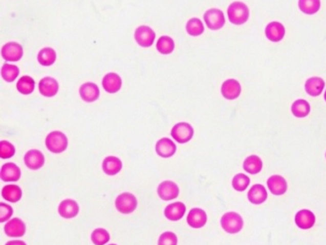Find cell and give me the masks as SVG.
<instances>
[{
  "label": "cell",
  "instance_id": "3957f363",
  "mask_svg": "<svg viewBox=\"0 0 326 245\" xmlns=\"http://www.w3.org/2000/svg\"><path fill=\"white\" fill-rule=\"evenodd\" d=\"M221 226L229 234H236L243 228V219L234 212L226 213L221 218Z\"/></svg>",
  "mask_w": 326,
  "mask_h": 245
},
{
  "label": "cell",
  "instance_id": "e0dca14e",
  "mask_svg": "<svg viewBox=\"0 0 326 245\" xmlns=\"http://www.w3.org/2000/svg\"><path fill=\"white\" fill-rule=\"evenodd\" d=\"M155 150L161 157L168 158L173 156L174 153L176 152V145L174 144L172 140L168 138H162L157 142Z\"/></svg>",
  "mask_w": 326,
  "mask_h": 245
},
{
  "label": "cell",
  "instance_id": "7bdbcfd3",
  "mask_svg": "<svg viewBox=\"0 0 326 245\" xmlns=\"http://www.w3.org/2000/svg\"><path fill=\"white\" fill-rule=\"evenodd\" d=\"M109 245H117V244H109Z\"/></svg>",
  "mask_w": 326,
  "mask_h": 245
},
{
  "label": "cell",
  "instance_id": "7a4b0ae2",
  "mask_svg": "<svg viewBox=\"0 0 326 245\" xmlns=\"http://www.w3.org/2000/svg\"><path fill=\"white\" fill-rule=\"evenodd\" d=\"M45 145L53 153H61L67 149L68 139L60 131H52L45 139Z\"/></svg>",
  "mask_w": 326,
  "mask_h": 245
},
{
  "label": "cell",
  "instance_id": "ee69618b",
  "mask_svg": "<svg viewBox=\"0 0 326 245\" xmlns=\"http://www.w3.org/2000/svg\"><path fill=\"white\" fill-rule=\"evenodd\" d=\"M325 156H326V153H325Z\"/></svg>",
  "mask_w": 326,
  "mask_h": 245
},
{
  "label": "cell",
  "instance_id": "d6986e66",
  "mask_svg": "<svg viewBox=\"0 0 326 245\" xmlns=\"http://www.w3.org/2000/svg\"><path fill=\"white\" fill-rule=\"evenodd\" d=\"M102 87L108 93H116L122 87V79L116 73H108L102 79Z\"/></svg>",
  "mask_w": 326,
  "mask_h": 245
},
{
  "label": "cell",
  "instance_id": "7c38bea8",
  "mask_svg": "<svg viewBox=\"0 0 326 245\" xmlns=\"http://www.w3.org/2000/svg\"><path fill=\"white\" fill-rule=\"evenodd\" d=\"M316 221V216L309 210H300L295 216V222L297 227L302 230H308L312 228Z\"/></svg>",
  "mask_w": 326,
  "mask_h": 245
},
{
  "label": "cell",
  "instance_id": "ffe728a7",
  "mask_svg": "<svg viewBox=\"0 0 326 245\" xmlns=\"http://www.w3.org/2000/svg\"><path fill=\"white\" fill-rule=\"evenodd\" d=\"M80 207L78 203L73 199H64L58 206L59 215L64 218H73L79 214Z\"/></svg>",
  "mask_w": 326,
  "mask_h": 245
},
{
  "label": "cell",
  "instance_id": "d4e9b609",
  "mask_svg": "<svg viewBox=\"0 0 326 245\" xmlns=\"http://www.w3.org/2000/svg\"><path fill=\"white\" fill-rule=\"evenodd\" d=\"M268 197L266 189L260 184H255L248 193V199L253 204H262Z\"/></svg>",
  "mask_w": 326,
  "mask_h": 245
},
{
  "label": "cell",
  "instance_id": "8d00e7d4",
  "mask_svg": "<svg viewBox=\"0 0 326 245\" xmlns=\"http://www.w3.org/2000/svg\"><path fill=\"white\" fill-rule=\"evenodd\" d=\"M250 184V178L243 173L236 174L232 179V187L237 192L245 191Z\"/></svg>",
  "mask_w": 326,
  "mask_h": 245
},
{
  "label": "cell",
  "instance_id": "ac0fdd59",
  "mask_svg": "<svg viewBox=\"0 0 326 245\" xmlns=\"http://www.w3.org/2000/svg\"><path fill=\"white\" fill-rule=\"evenodd\" d=\"M187 221L192 228H202L207 223V214L204 210L200 208H193L190 210L187 217Z\"/></svg>",
  "mask_w": 326,
  "mask_h": 245
},
{
  "label": "cell",
  "instance_id": "1f68e13d",
  "mask_svg": "<svg viewBox=\"0 0 326 245\" xmlns=\"http://www.w3.org/2000/svg\"><path fill=\"white\" fill-rule=\"evenodd\" d=\"M17 90L24 95H29L35 89V80L29 76H23L16 84Z\"/></svg>",
  "mask_w": 326,
  "mask_h": 245
},
{
  "label": "cell",
  "instance_id": "8992f818",
  "mask_svg": "<svg viewBox=\"0 0 326 245\" xmlns=\"http://www.w3.org/2000/svg\"><path fill=\"white\" fill-rule=\"evenodd\" d=\"M204 21L209 29L215 31L221 29L224 26L225 15L221 10L212 8L205 13Z\"/></svg>",
  "mask_w": 326,
  "mask_h": 245
},
{
  "label": "cell",
  "instance_id": "f1b7e54d",
  "mask_svg": "<svg viewBox=\"0 0 326 245\" xmlns=\"http://www.w3.org/2000/svg\"><path fill=\"white\" fill-rule=\"evenodd\" d=\"M57 54L56 51L50 47H46L39 51L37 55L38 63L44 66H50L56 62Z\"/></svg>",
  "mask_w": 326,
  "mask_h": 245
},
{
  "label": "cell",
  "instance_id": "f546056e",
  "mask_svg": "<svg viewBox=\"0 0 326 245\" xmlns=\"http://www.w3.org/2000/svg\"><path fill=\"white\" fill-rule=\"evenodd\" d=\"M298 7L306 15H315L320 8V0H298Z\"/></svg>",
  "mask_w": 326,
  "mask_h": 245
},
{
  "label": "cell",
  "instance_id": "2e32d148",
  "mask_svg": "<svg viewBox=\"0 0 326 245\" xmlns=\"http://www.w3.org/2000/svg\"><path fill=\"white\" fill-rule=\"evenodd\" d=\"M269 190L275 195H282L287 192V181L281 175H273L267 181Z\"/></svg>",
  "mask_w": 326,
  "mask_h": 245
},
{
  "label": "cell",
  "instance_id": "60d3db41",
  "mask_svg": "<svg viewBox=\"0 0 326 245\" xmlns=\"http://www.w3.org/2000/svg\"><path fill=\"white\" fill-rule=\"evenodd\" d=\"M6 245H26V243L22 240H11L7 242Z\"/></svg>",
  "mask_w": 326,
  "mask_h": 245
},
{
  "label": "cell",
  "instance_id": "4316f807",
  "mask_svg": "<svg viewBox=\"0 0 326 245\" xmlns=\"http://www.w3.org/2000/svg\"><path fill=\"white\" fill-rule=\"evenodd\" d=\"M1 195L4 199L15 203L21 199L22 191L20 187H18L17 185L10 184L3 187Z\"/></svg>",
  "mask_w": 326,
  "mask_h": 245
},
{
  "label": "cell",
  "instance_id": "6da1fadb",
  "mask_svg": "<svg viewBox=\"0 0 326 245\" xmlns=\"http://www.w3.org/2000/svg\"><path fill=\"white\" fill-rule=\"evenodd\" d=\"M250 16V11L246 4L240 1H235L228 8V17L234 25H241L246 23Z\"/></svg>",
  "mask_w": 326,
  "mask_h": 245
},
{
  "label": "cell",
  "instance_id": "9a60e30c",
  "mask_svg": "<svg viewBox=\"0 0 326 245\" xmlns=\"http://www.w3.org/2000/svg\"><path fill=\"white\" fill-rule=\"evenodd\" d=\"M21 176L20 169L15 163H6L1 168L0 177L5 182H15Z\"/></svg>",
  "mask_w": 326,
  "mask_h": 245
},
{
  "label": "cell",
  "instance_id": "8fae6325",
  "mask_svg": "<svg viewBox=\"0 0 326 245\" xmlns=\"http://www.w3.org/2000/svg\"><path fill=\"white\" fill-rule=\"evenodd\" d=\"M4 231L8 237L20 238L26 232V226L20 218L15 217L8 221L4 227Z\"/></svg>",
  "mask_w": 326,
  "mask_h": 245
},
{
  "label": "cell",
  "instance_id": "9c48e42d",
  "mask_svg": "<svg viewBox=\"0 0 326 245\" xmlns=\"http://www.w3.org/2000/svg\"><path fill=\"white\" fill-rule=\"evenodd\" d=\"M158 195L163 200H172L179 195V188L172 181H164L158 187Z\"/></svg>",
  "mask_w": 326,
  "mask_h": 245
},
{
  "label": "cell",
  "instance_id": "d590c367",
  "mask_svg": "<svg viewBox=\"0 0 326 245\" xmlns=\"http://www.w3.org/2000/svg\"><path fill=\"white\" fill-rule=\"evenodd\" d=\"M110 239L108 232L102 228H98L92 232L91 240L95 245L106 244Z\"/></svg>",
  "mask_w": 326,
  "mask_h": 245
},
{
  "label": "cell",
  "instance_id": "f35d334b",
  "mask_svg": "<svg viewBox=\"0 0 326 245\" xmlns=\"http://www.w3.org/2000/svg\"><path fill=\"white\" fill-rule=\"evenodd\" d=\"M177 237L172 232H165L160 236L158 245H177Z\"/></svg>",
  "mask_w": 326,
  "mask_h": 245
},
{
  "label": "cell",
  "instance_id": "836d02e7",
  "mask_svg": "<svg viewBox=\"0 0 326 245\" xmlns=\"http://www.w3.org/2000/svg\"><path fill=\"white\" fill-rule=\"evenodd\" d=\"M19 75V69L14 65L5 64L1 68V76L8 83L14 81Z\"/></svg>",
  "mask_w": 326,
  "mask_h": 245
},
{
  "label": "cell",
  "instance_id": "7402d4cb",
  "mask_svg": "<svg viewBox=\"0 0 326 245\" xmlns=\"http://www.w3.org/2000/svg\"><path fill=\"white\" fill-rule=\"evenodd\" d=\"M186 206L182 202H175L172 204H169L165 209V216L167 219L171 221L180 220L184 215L186 214Z\"/></svg>",
  "mask_w": 326,
  "mask_h": 245
},
{
  "label": "cell",
  "instance_id": "4dcf8cb0",
  "mask_svg": "<svg viewBox=\"0 0 326 245\" xmlns=\"http://www.w3.org/2000/svg\"><path fill=\"white\" fill-rule=\"evenodd\" d=\"M310 105L305 100H297L292 105V113L297 118H305L310 113Z\"/></svg>",
  "mask_w": 326,
  "mask_h": 245
},
{
  "label": "cell",
  "instance_id": "74e56055",
  "mask_svg": "<svg viewBox=\"0 0 326 245\" xmlns=\"http://www.w3.org/2000/svg\"><path fill=\"white\" fill-rule=\"evenodd\" d=\"M15 153V147L8 141L0 142V157L2 159L11 158Z\"/></svg>",
  "mask_w": 326,
  "mask_h": 245
},
{
  "label": "cell",
  "instance_id": "83f0119b",
  "mask_svg": "<svg viewBox=\"0 0 326 245\" xmlns=\"http://www.w3.org/2000/svg\"><path fill=\"white\" fill-rule=\"evenodd\" d=\"M262 167H263V163H262L261 159L256 155H251V156L247 157L244 161V164H243L244 170L250 174H256V173H260Z\"/></svg>",
  "mask_w": 326,
  "mask_h": 245
},
{
  "label": "cell",
  "instance_id": "cb8c5ba5",
  "mask_svg": "<svg viewBox=\"0 0 326 245\" xmlns=\"http://www.w3.org/2000/svg\"><path fill=\"white\" fill-rule=\"evenodd\" d=\"M325 87L324 80L319 77H311L305 83L306 92L313 97L319 96Z\"/></svg>",
  "mask_w": 326,
  "mask_h": 245
},
{
  "label": "cell",
  "instance_id": "52a82bcc",
  "mask_svg": "<svg viewBox=\"0 0 326 245\" xmlns=\"http://www.w3.org/2000/svg\"><path fill=\"white\" fill-rule=\"evenodd\" d=\"M1 56L7 62H18L23 56V48L16 43H8L1 49Z\"/></svg>",
  "mask_w": 326,
  "mask_h": 245
},
{
  "label": "cell",
  "instance_id": "ab89813d",
  "mask_svg": "<svg viewBox=\"0 0 326 245\" xmlns=\"http://www.w3.org/2000/svg\"><path fill=\"white\" fill-rule=\"evenodd\" d=\"M13 215V208L6 203H0V222H5Z\"/></svg>",
  "mask_w": 326,
  "mask_h": 245
},
{
  "label": "cell",
  "instance_id": "5b68a950",
  "mask_svg": "<svg viewBox=\"0 0 326 245\" xmlns=\"http://www.w3.org/2000/svg\"><path fill=\"white\" fill-rule=\"evenodd\" d=\"M194 130L188 122H178L171 130V136L180 144L188 143L193 136Z\"/></svg>",
  "mask_w": 326,
  "mask_h": 245
},
{
  "label": "cell",
  "instance_id": "4fadbf2b",
  "mask_svg": "<svg viewBox=\"0 0 326 245\" xmlns=\"http://www.w3.org/2000/svg\"><path fill=\"white\" fill-rule=\"evenodd\" d=\"M25 165L31 170L36 171L40 168H42L45 162L44 153L37 150H31L25 154L24 156Z\"/></svg>",
  "mask_w": 326,
  "mask_h": 245
},
{
  "label": "cell",
  "instance_id": "603a6c76",
  "mask_svg": "<svg viewBox=\"0 0 326 245\" xmlns=\"http://www.w3.org/2000/svg\"><path fill=\"white\" fill-rule=\"evenodd\" d=\"M38 89L40 94L45 97H53L58 93V81L51 77H46L39 81Z\"/></svg>",
  "mask_w": 326,
  "mask_h": 245
},
{
  "label": "cell",
  "instance_id": "30bf717a",
  "mask_svg": "<svg viewBox=\"0 0 326 245\" xmlns=\"http://www.w3.org/2000/svg\"><path fill=\"white\" fill-rule=\"evenodd\" d=\"M221 93L227 100H235L241 94V85L236 79H227L221 87Z\"/></svg>",
  "mask_w": 326,
  "mask_h": 245
},
{
  "label": "cell",
  "instance_id": "d6a6232c",
  "mask_svg": "<svg viewBox=\"0 0 326 245\" xmlns=\"http://www.w3.org/2000/svg\"><path fill=\"white\" fill-rule=\"evenodd\" d=\"M157 50L163 55L171 54L174 50L173 39L170 36H161L157 42Z\"/></svg>",
  "mask_w": 326,
  "mask_h": 245
},
{
  "label": "cell",
  "instance_id": "ba28073f",
  "mask_svg": "<svg viewBox=\"0 0 326 245\" xmlns=\"http://www.w3.org/2000/svg\"><path fill=\"white\" fill-rule=\"evenodd\" d=\"M135 39L142 47H150L155 39V33L148 26H140L135 31Z\"/></svg>",
  "mask_w": 326,
  "mask_h": 245
},
{
  "label": "cell",
  "instance_id": "484cf974",
  "mask_svg": "<svg viewBox=\"0 0 326 245\" xmlns=\"http://www.w3.org/2000/svg\"><path fill=\"white\" fill-rule=\"evenodd\" d=\"M122 168V161L115 156H108L102 162V170L107 175H115L121 172Z\"/></svg>",
  "mask_w": 326,
  "mask_h": 245
},
{
  "label": "cell",
  "instance_id": "e575fe53",
  "mask_svg": "<svg viewBox=\"0 0 326 245\" xmlns=\"http://www.w3.org/2000/svg\"><path fill=\"white\" fill-rule=\"evenodd\" d=\"M187 32L189 35L192 36H197L202 35L204 32V25L202 22L199 18H191L189 19L187 26H186Z\"/></svg>",
  "mask_w": 326,
  "mask_h": 245
},
{
  "label": "cell",
  "instance_id": "44dd1931",
  "mask_svg": "<svg viewBox=\"0 0 326 245\" xmlns=\"http://www.w3.org/2000/svg\"><path fill=\"white\" fill-rule=\"evenodd\" d=\"M81 99L87 103H92L100 97V89L97 85L93 83H85L80 88Z\"/></svg>",
  "mask_w": 326,
  "mask_h": 245
},
{
  "label": "cell",
  "instance_id": "277c9868",
  "mask_svg": "<svg viewBox=\"0 0 326 245\" xmlns=\"http://www.w3.org/2000/svg\"><path fill=\"white\" fill-rule=\"evenodd\" d=\"M137 198L131 193H123L116 198L115 206L117 210L123 215H128L137 208Z\"/></svg>",
  "mask_w": 326,
  "mask_h": 245
},
{
  "label": "cell",
  "instance_id": "5bb4252c",
  "mask_svg": "<svg viewBox=\"0 0 326 245\" xmlns=\"http://www.w3.org/2000/svg\"><path fill=\"white\" fill-rule=\"evenodd\" d=\"M265 35L269 40L273 43H278L285 36V27L279 22H271L266 26Z\"/></svg>",
  "mask_w": 326,
  "mask_h": 245
},
{
  "label": "cell",
  "instance_id": "b9f144b4",
  "mask_svg": "<svg viewBox=\"0 0 326 245\" xmlns=\"http://www.w3.org/2000/svg\"><path fill=\"white\" fill-rule=\"evenodd\" d=\"M324 99H325V101H326V90H325V94H324Z\"/></svg>",
  "mask_w": 326,
  "mask_h": 245
}]
</instances>
